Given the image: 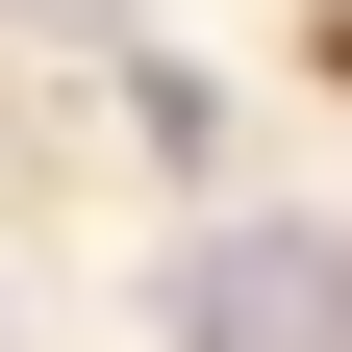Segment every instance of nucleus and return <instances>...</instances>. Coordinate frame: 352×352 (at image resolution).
I'll list each match as a JSON object with an SVG mask.
<instances>
[{
  "mask_svg": "<svg viewBox=\"0 0 352 352\" xmlns=\"http://www.w3.org/2000/svg\"><path fill=\"white\" fill-rule=\"evenodd\" d=\"M176 352H352L327 227H201V252H176Z\"/></svg>",
  "mask_w": 352,
  "mask_h": 352,
  "instance_id": "nucleus-1",
  "label": "nucleus"
},
{
  "mask_svg": "<svg viewBox=\"0 0 352 352\" xmlns=\"http://www.w3.org/2000/svg\"><path fill=\"white\" fill-rule=\"evenodd\" d=\"M327 302H352V227H327Z\"/></svg>",
  "mask_w": 352,
  "mask_h": 352,
  "instance_id": "nucleus-2",
  "label": "nucleus"
}]
</instances>
